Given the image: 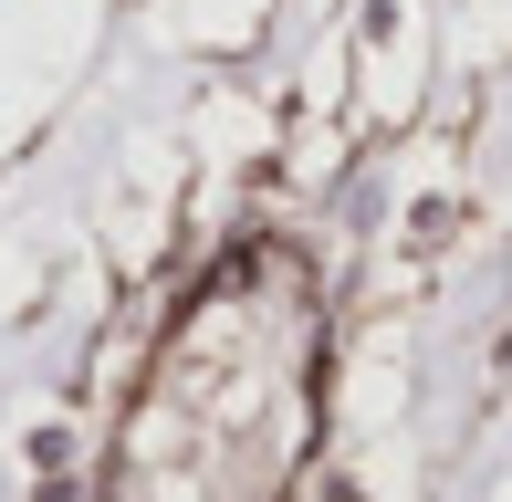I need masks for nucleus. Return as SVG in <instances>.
<instances>
[{"label":"nucleus","instance_id":"nucleus-1","mask_svg":"<svg viewBox=\"0 0 512 502\" xmlns=\"http://www.w3.org/2000/svg\"><path fill=\"white\" fill-rule=\"evenodd\" d=\"M314 335L304 262L241 251L157 346L105 502H293L314 440Z\"/></svg>","mask_w":512,"mask_h":502}]
</instances>
